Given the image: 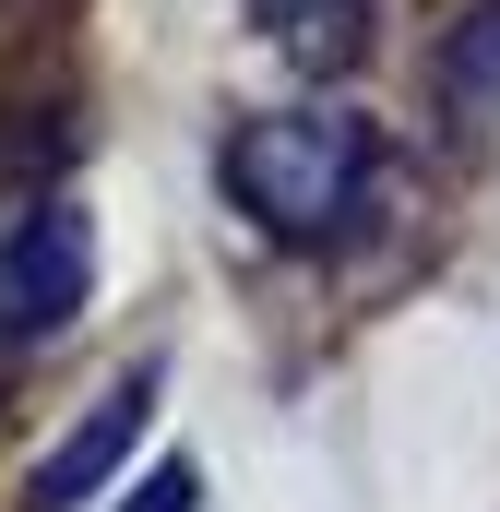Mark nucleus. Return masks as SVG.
I'll list each match as a JSON object with an SVG mask.
<instances>
[{
	"label": "nucleus",
	"instance_id": "obj_5",
	"mask_svg": "<svg viewBox=\"0 0 500 512\" xmlns=\"http://www.w3.org/2000/svg\"><path fill=\"white\" fill-rule=\"evenodd\" d=\"M441 120L453 131H489L500 120V0H477L441 48Z\"/></svg>",
	"mask_w": 500,
	"mask_h": 512
},
{
	"label": "nucleus",
	"instance_id": "obj_7",
	"mask_svg": "<svg viewBox=\"0 0 500 512\" xmlns=\"http://www.w3.org/2000/svg\"><path fill=\"white\" fill-rule=\"evenodd\" d=\"M12 48H24V0H0V72H12Z\"/></svg>",
	"mask_w": 500,
	"mask_h": 512
},
{
	"label": "nucleus",
	"instance_id": "obj_3",
	"mask_svg": "<svg viewBox=\"0 0 500 512\" xmlns=\"http://www.w3.org/2000/svg\"><path fill=\"white\" fill-rule=\"evenodd\" d=\"M143 417H155V370H131V382L108 393V405H96V417H84V429H72V441H60L36 477H24V512H84V501H96V489L131 465Z\"/></svg>",
	"mask_w": 500,
	"mask_h": 512
},
{
	"label": "nucleus",
	"instance_id": "obj_4",
	"mask_svg": "<svg viewBox=\"0 0 500 512\" xmlns=\"http://www.w3.org/2000/svg\"><path fill=\"white\" fill-rule=\"evenodd\" d=\"M250 24L298 60V72H358L370 60V0H250Z\"/></svg>",
	"mask_w": 500,
	"mask_h": 512
},
{
	"label": "nucleus",
	"instance_id": "obj_6",
	"mask_svg": "<svg viewBox=\"0 0 500 512\" xmlns=\"http://www.w3.org/2000/svg\"><path fill=\"white\" fill-rule=\"evenodd\" d=\"M131 512H203V477H191V465H155V477L131 489Z\"/></svg>",
	"mask_w": 500,
	"mask_h": 512
},
{
	"label": "nucleus",
	"instance_id": "obj_2",
	"mask_svg": "<svg viewBox=\"0 0 500 512\" xmlns=\"http://www.w3.org/2000/svg\"><path fill=\"white\" fill-rule=\"evenodd\" d=\"M84 274H96V239L72 203H36L12 239H0V346H48L72 310H84Z\"/></svg>",
	"mask_w": 500,
	"mask_h": 512
},
{
	"label": "nucleus",
	"instance_id": "obj_1",
	"mask_svg": "<svg viewBox=\"0 0 500 512\" xmlns=\"http://www.w3.org/2000/svg\"><path fill=\"white\" fill-rule=\"evenodd\" d=\"M215 179L262 239L286 251H346L393 215V143L358 108H274L215 143Z\"/></svg>",
	"mask_w": 500,
	"mask_h": 512
}]
</instances>
